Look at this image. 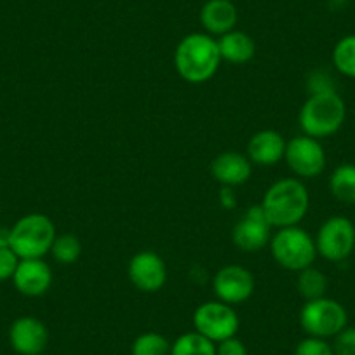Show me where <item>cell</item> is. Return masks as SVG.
Masks as SVG:
<instances>
[{
	"instance_id": "22",
	"label": "cell",
	"mask_w": 355,
	"mask_h": 355,
	"mask_svg": "<svg viewBox=\"0 0 355 355\" xmlns=\"http://www.w3.org/2000/svg\"><path fill=\"white\" fill-rule=\"evenodd\" d=\"M333 64L341 75L355 78V33L338 40L333 49Z\"/></svg>"
},
{
	"instance_id": "25",
	"label": "cell",
	"mask_w": 355,
	"mask_h": 355,
	"mask_svg": "<svg viewBox=\"0 0 355 355\" xmlns=\"http://www.w3.org/2000/svg\"><path fill=\"white\" fill-rule=\"evenodd\" d=\"M295 355H334V350L327 340L306 336L296 345Z\"/></svg>"
},
{
	"instance_id": "7",
	"label": "cell",
	"mask_w": 355,
	"mask_h": 355,
	"mask_svg": "<svg viewBox=\"0 0 355 355\" xmlns=\"http://www.w3.org/2000/svg\"><path fill=\"white\" fill-rule=\"evenodd\" d=\"M192 320L197 333L206 336L207 340H211L216 345L220 341L235 336L239 331V326H241L239 315L234 310V306L220 302V300L206 302L197 306Z\"/></svg>"
},
{
	"instance_id": "9",
	"label": "cell",
	"mask_w": 355,
	"mask_h": 355,
	"mask_svg": "<svg viewBox=\"0 0 355 355\" xmlns=\"http://www.w3.org/2000/svg\"><path fill=\"white\" fill-rule=\"evenodd\" d=\"M284 160L293 174L303 180L320 176L326 169V152L319 139L300 135L286 143Z\"/></svg>"
},
{
	"instance_id": "12",
	"label": "cell",
	"mask_w": 355,
	"mask_h": 355,
	"mask_svg": "<svg viewBox=\"0 0 355 355\" xmlns=\"http://www.w3.org/2000/svg\"><path fill=\"white\" fill-rule=\"evenodd\" d=\"M128 275L131 284L141 293H157L167 281V268L164 259L153 251H141L129 261Z\"/></svg>"
},
{
	"instance_id": "5",
	"label": "cell",
	"mask_w": 355,
	"mask_h": 355,
	"mask_svg": "<svg viewBox=\"0 0 355 355\" xmlns=\"http://www.w3.org/2000/svg\"><path fill=\"white\" fill-rule=\"evenodd\" d=\"M54 239L56 227L42 213L26 214L11 227V249L19 259L44 258L51 252Z\"/></svg>"
},
{
	"instance_id": "6",
	"label": "cell",
	"mask_w": 355,
	"mask_h": 355,
	"mask_svg": "<svg viewBox=\"0 0 355 355\" xmlns=\"http://www.w3.org/2000/svg\"><path fill=\"white\" fill-rule=\"evenodd\" d=\"M348 324V313L340 302L333 298L310 300L300 312V326L306 336L334 338Z\"/></svg>"
},
{
	"instance_id": "14",
	"label": "cell",
	"mask_w": 355,
	"mask_h": 355,
	"mask_svg": "<svg viewBox=\"0 0 355 355\" xmlns=\"http://www.w3.org/2000/svg\"><path fill=\"white\" fill-rule=\"evenodd\" d=\"M12 282L21 295L35 298L49 291L53 284V270L42 258L19 259Z\"/></svg>"
},
{
	"instance_id": "2",
	"label": "cell",
	"mask_w": 355,
	"mask_h": 355,
	"mask_svg": "<svg viewBox=\"0 0 355 355\" xmlns=\"http://www.w3.org/2000/svg\"><path fill=\"white\" fill-rule=\"evenodd\" d=\"M259 206L272 227H296L309 213V190L300 178H282L268 187Z\"/></svg>"
},
{
	"instance_id": "8",
	"label": "cell",
	"mask_w": 355,
	"mask_h": 355,
	"mask_svg": "<svg viewBox=\"0 0 355 355\" xmlns=\"http://www.w3.org/2000/svg\"><path fill=\"white\" fill-rule=\"evenodd\" d=\"M317 254L327 261H343L355 251V227L347 216H331L320 225L315 237Z\"/></svg>"
},
{
	"instance_id": "13",
	"label": "cell",
	"mask_w": 355,
	"mask_h": 355,
	"mask_svg": "<svg viewBox=\"0 0 355 355\" xmlns=\"http://www.w3.org/2000/svg\"><path fill=\"white\" fill-rule=\"evenodd\" d=\"M9 343L19 355L44 354L49 345V331L37 317H18L9 327Z\"/></svg>"
},
{
	"instance_id": "10",
	"label": "cell",
	"mask_w": 355,
	"mask_h": 355,
	"mask_svg": "<svg viewBox=\"0 0 355 355\" xmlns=\"http://www.w3.org/2000/svg\"><path fill=\"white\" fill-rule=\"evenodd\" d=\"M272 225L266 220L261 206L249 207L232 230V241L241 251L256 252L268 245L272 239Z\"/></svg>"
},
{
	"instance_id": "23",
	"label": "cell",
	"mask_w": 355,
	"mask_h": 355,
	"mask_svg": "<svg viewBox=\"0 0 355 355\" xmlns=\"http://www.w3.org/2000/svg\"><path fill=\"white\" fill-rule=\"evenodd\" d=\"M131 355H171V341L164 334L146 331L132 341Z\"/></svg>"
},
{
	"instance_id": "1",
	"label": "cell",
	"mask_w": 355,
	"mask_h": 355,
	"mask_svg": "<svg viewBox=\"0 0 355 355\" xmlns=\"http://www.w3.org/2000/svg\"><path fill=\"white\" fill-rule=\"evenodd\" d=\"M218 40L206 32L189 33L174 51V68L189 84H204L216 75L221 64Z\"/></svg>"
},
{
	"instance_id": "17",
	"label": "cell",
	"mask_w": 355,
	"mask_h": 355,
	"mask_svg": "<svg viewBox=\"0 0 355 355\" xmlns=\"http://www.w3.org/2000/svg\"><path fill=\"white\" fill-rule=\"evenodd\" d=\"M199 19L206 33L211 37H221L235 28L239 12L232 0H207L200 8Z\"/></svg>"
},
{
	"instance_id": "31",
	"label": "cell",
	"mask_w": 355,
	"mask_h": 355,
	"mask_svg": "<svg viewBox=\"0 0 355 355\" xmlns=\"http://www.w3.org/2000/svg\"><path fill=\"white\" fill-rule=\"evenodd\" d=\"M37 355H44V354H37Z\"/></svg>"
},
{
	"instance_id": "16",
	"label": "cell",
	"mask_w": 355,
	"mask_h": 355,
	"mask_svg": "<svg viewBox=\"0 0 355 355\" xmlns=\"http://www.w3.org/2000/svg\"><path fill=\"white\" fill-rule=\"evenodd\" d=\"M251 173L252 164L248 159V155L232 152V150L220 153L211 162V174H213L214 180L223 187H230V189L244 185L251 178Z\"/></svg>"
},
{
	"instance_id": "26",
	"label": "cell",
	"mask_w": 355,
	"mask_h": 355,
	"mask_svg": "<svg viewBox=\"0 0 355 355\" xmlns=\"http://www.w3.org/2000/svg\"><path fill=\"white\" fill-rule=\"evenodd\" d=\"M334 355H355V326H347L334 336Z\"/></svg>"
},
{
	"instance_id": "30",
	"label": "cell",
	"mask_w": 355,
	"mask_h": 355,
	"mask_svg": "<svg viewBox=\"0 0 355 355\" xmlns=\"http://www.w3.org/2000/svg\"><path fill=\"white\" fill-rule=\"evenodd\" d=\"M0 248H11V228L0 227Z\"/></svg>"
},
{
	"instance_id": "24",
	"label": "cell",
	"mask_w": 355,
	"mask_h": 355,
	"mask_svg": "<svg viewBox=\"0 0 355 355\" xmlns=\"http://www.w3.org/2000/svg\"><path fill=\"white\" fill-rule=\"evenodd\" d=\"M51 254L61 265H73L82 254V244L77 235L61 234L56 235L51 248Z\"/></svg>"
},
{
	"instance_id": "21",
	"label": "cell",
	"mask_w": 355,
	"mask_h": 355,
	"mask_svg": "<svg viewBox=\"0 0 355 355\" xmlns=\"http://www.w3.org/2000/svg\"><path fill=\"white\" fill-rule=\"evenodd\" d=\"M296 289H298L300 296L305 298V302L322 298V296H326L327 291V277L313 266H309L305 270L298 272Z\"/></svg>"
},
{
	"instance_id": "28",
	"label": "cell",
	"mask_w": 355,
	"mask_h": 355,
	"mask_svg": "<svg viewBox=\"0 0 355 355\" xmlns=\"http://www.w3.org/2000/svg\"><path fill=\"white\" fill-rule=\"evenodd\" d=\"M216 355H249L248 347L244 341L239 340L237 336H232L228 340L220 341L216 345Z\"/></svg>"
},
{
	"instance_id": "29",
	"label": "cell",
	"mask_w": 355,
	"mask_h": 355,
	"mask_svg": "<svg viewBox=\"0 0 355 355\" xmlns=\"http://www.w3.org/2000/svg\"><path fill=\"white\" fill-rule=\"evenodd\" d=\"M220 202L223 204V206L227 207V209H230V207L235 206V196H234V192H232V190H230V187H225V189L221 190Z\"/></svg>"
},
{
	"instance_id": "19",
	"label": "cell",
	"mask_w": 355,
	"mask_h": 355,
	"mask_svg": "<svg viewBox=\"0 0 355 355\" xmlns=\"http://www.w3.org/2000/svg\"><path fill=\"white\" fill-rule=\"evenodd\" d=\"M329 190L336 200L343 204H355V166L340 164L329 178Z\"/></svg>"
},
{
	"instance_id": "27",
	"label": "cell",
	"mask_w": 355,
	"mask_h": 355,
	"mask_svg": "<svg viewBox=\"0 0 355 355\" xmlns=\"http://www.w3.org/2000/svg\"><path fill=\"white\" fill-rule=\"evenodd\" d=\"M19 258L11 248H0V282L9 281L18 268Z\"/></svg>"
},
{
	"instance_id": "20",
	"label": "cell",
	"mask_w": 355,
	"mask_h": 355,
	"mask_svg": "<svg viewBox=\"0 0 355 355\" xmlns=\"http://www.w3.org/2000/svg\"><path fill=\"white\" fill-rule=\"evenodd\" d=\"M171 355H216V343L197 331H190L171 343Z\"/></svg>"
},
{
	"instance_id": "4",
	"label": "cell",
	"mask_w": 355,
	"mask_h": 355,
	"mask_svg": "<svg viewBox=\"0 0 355 355\" xmlns=\"http://www.w3.org/2000/svg\"><path fill=\"white\" fill-rule=\"evenodd\" d=\"M275 263L291 272H302L313 265L317 258L315 239L302 227L277 228L268 242Z\"/></svg>"
},
{
	"instance_id": "3",
	"label": "cell",
	"mask_w": 355,
	"mask_h": 355,
	"mask_svg": "<svg viewBox=\"0 0 355 355\" xmlns=\"http://www.w3.org/2000/svg\"><path fill=\"white\" fill-rule=\"evenodd\" d=\"M347 117V107L336 91L312 93L302 105L298 124L303 135L315 139L329 138L336 135Z\"/></svg>"
},
{
	"instance_id": "15",
	"label": "cell",
	"mask_w": 355,
	"mask_h": 355,
	"mask_svg": "<svg viewBox=\"0 0 355 355\" xmlns=\"http://www.w3.org/2000/svg\"><path fill=\"white\" fill-rule=\"evenodd\" d=\"M286 143L288 141L284 136L274 129H263V131L254 132L248 141V159L256 166H275L284 159Z\"/></svg>"
},
{
	"instance_id": "11",
	"label": "cell",
	"mask_w": 355,
	"mask_h": 355,
	"mask_svg": "<svg viewBox=\"0 0 355 355\" xmlns=\"http://www.w3.org/2000/svg\"><path fill=\"white\" fill-rule=\"evenodd\" d=\"M254 277L241 265H227L214 274L213 293L220 302L228 305H241L254 293Z\"/></svg>"
},
{
	"instance_id": "18",
	"label": "cell",
	"mask_w": 355,
	"mask_h": 355,
	"mask_svg": "<svg viewBox=\"0 0 355 355\" xmlns=\"http://www.w3.org/2000/svg\"><path fill=\"white\" fill-rule=\"evenodd\" d=\"M218 47H220L221 60L234 64H244L254 58L256 46L251 35L241 30H232L225 35L218 37Z\"/></svg>"
}]
</instances>
